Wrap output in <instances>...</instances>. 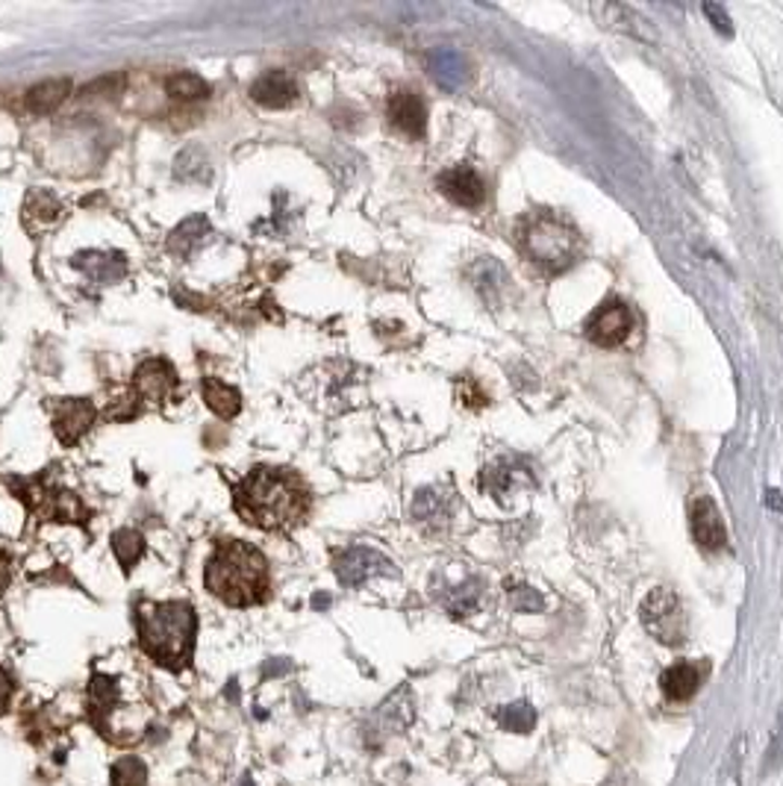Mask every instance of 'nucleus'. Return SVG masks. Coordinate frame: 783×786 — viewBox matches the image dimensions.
Returning <instances> with one entry per match:
<instances>
[{
    "label": "nucleus",
    "instance_id": "obj_5",
    "mask_svg": "<svg viewBox=\"0 0 783 786\" xmlns=\"http://www.w3.org/2000/svg\"><path fill=\"white\" fill-rule=\"evenodd\" d=\"M642 624L663 645H680V642L686 640V616H683L680 598L666 587H659L645 598V604H642Z\"/></svg>",
    "mask_w": 783,
    "mask_h": 786
},
{
    "label": "nucleus",
    "instance_id": "obj_10",
    "mask_svg": "<svg viewBox=\"0 0 783 786\" xmlns=\"http://www.w3.org/2000/svg\"><path fill=\"white\" fill-rule=\"evenodd\" d=\"M690 525L692 537L698 542V549L704 551H721L728 545V533H724V521L719 516V507L713 504L710 498H695L690 510Z\"/></svg>",
    "mask_w": 783,
    "mask_h": 786
},
{
    "label": "nucleus",
    "instance_id": "obj_7",
    "mask_svg": "<svg viewBox=\"0 0 783 786\" xmlns=\"http://www.w3.org/2000/svg\"><path fill=\"white\" fill-rule=\"evenodd\" d=\"M94 425V407L86 398L53 404V434L65 448H74Z\"/></svg>",
    "mask_w": 783,
    "mask_h": 786
},
{
    "label": "nucleus",
    "instance_id": "obj_30",
    "mask_svg": "<svg viewBox=\"0 0 783 786\" xmlns=\"http://www.w3.org/2000/svg\"><path fill=\"white\" fill-rule=\"evenodd\" d=\"M10 698H12V678L7 674V669H0V713L7 710Z\"/></svg>",
    "mask_w": 783,
    "mask_h": 786
},
{
    "label": "nucleus",
    "instance_id": "obj_23",
    "mask_svg": "<svg viewBox=\"0 0 783 786\" xmlns=\"http://www.w3.org/2000/svg\"><path fill=\"white\" fill-rule=\"evenodd\" d=\"M745 755H748V739L740 734L728 748L724 769H721V786H742V769H745Z\"/></svg>",
    "mask_w": 783,
    "mask_h": 786
},
{
    "label": "nucleus",
    "instance_id": "obj_3",
    "mask_svg": "<svg viewBox=\"0 0 783 786\" xmlns=\"http://www.w3.org/2000/svg\"><path fill=\"white\" fill-rule=\"evenodd\" d=\"M139 642L159 666L180 669L195 645V610L185 601H163L139 607Z\"/></svg>",
    "mask_w": 783,
    "mask_h": 786
},
{
    "label": "nucleus",
    "instance_id": "obj_16",
    "mask_svg": "<svg viewBox=\"0 0 783 786\" xmlns=\"http://www.w3.org/2000/svg\"><path fill=\"white\" fill-rule=\"evenodd\" d=\"M415 719V698H412L410 686H401L377 707L374 722L381 727L383 734H401L407 731Z\"/></svg>",
    "mask_w": 783,
    "mask_h": 786
},
{
    "label": "nucleus",
    "instance_id": "obj_29",
    "mask_svg": "<svg viewBox=\"0 0 783 786\" xmlns=\"http://www.w3.org/2000/svg\"><path fill=\"white\" fill-rule=\"evenodd\" d=\"M513 601H515V607H525V610H539V607H542V598H536L534 592L527 590V587L525 590H515Z\"/></svg>",
    "mask_w": 783,
    "mask_h": 786
},
{
    "label": "nucleus",
    "instance_id": "obj_22",
    "mask_svg": "<svg viewBox=\"0 0 783 786\" xmlns=\"http://www.w3.org/2000/svg\"><path fill=\"white\" fill-rule=\"evenodd\" d=\"M168 94L177 98V101H204L209 98V83H206L204 77H197L192 72H180V74H171L168 77V83H165Z\"/></svg>",
    "mask_w": 783,
    "mask_h": 786
},
{
    "label": "nucleus",
    "instance_id": "obj_14",
    "mask_svg": "<svg viewBox=\"0 0 783 786\" xmlns=\"http://www.w3.org/2000/svg\"><path fill=\"white\" fill-rule=\"evenodd\" d=\"M72 266L80 269L98 286H110V283H118V280L127 278V259H124V254H115V250H80L72 259Z\"/></svg>",
    "mask_w": 783,
    "mask_h": 786
},
{
    "label": "nucleus",
    "instance_id": "obj_21",
    "mask_svg": "<svg viewBox=\"0 0 783 786\" xmlns=\"http://www.w3.org/2000/svg\"><path fill=\"white\" fill-rule=\"evenodd\" d=\"M113 551L124 571H130L142 559L144 554V537L133 528H121L113 533Z\"/></svg>",
    "mask_w": 783,
    "mask_h": 786
},
{
    "label": "nucleus",
    "instance_id": "obj_9",
    "mask_svg": "<svg viewBox=\"0 0 783 786\" xmlns=\"http://www.w3.org/2000/svg\"><path fill=\"white\" fill-rule=\"evenodd\" d=\"M136 392L142 395L144 401H154V404H163L168 401L177 389V372L175 365L168 360H144L139 369H136Z\"/></svg>",
    "mask_w": 783,
    "mask_h": 786
},
{
    "label": "nucleus",
    "instance_id": "obj_1",
    "mask_svg": "<svg viewBox=\"0 0 783 786\" xmlns=\"http://www.w3.org/2000/svg\"><path fill=\"white\" fill-rule=\"evenodd\" d=\"M233 507L251 528L292 530L307 521L309 489L288 468H251L233 489Z\"/></svg>",
    "mask_w": 783,
    "mask_h": 786
},
{
    "label": "nucleus",
    "instance_id": "obj_26",
    "mask_svg": "<svg viewBox=\"0 0 783 786\" xmlns=\"http://www.w3.org/2000/svg\"><path fill=\"white\" fill-rule=\"evenodd\" d=\"M412 516L419 521H445V501L433 489H424L412 504Z\"/></svg>",
    "mask_w": 783,
    "mask_h": 786
},
{
    "label": "nucleus",
    "instance_id": "obj_6",
    "mask_svg": "<svg viewBox=\"0 0 783 786\" xmlns=\"http://www.w3.org/2000/svg\"><path fill=\"white\" fill-rule=\"evenodd\" d=\"M633 331V310L625 300H604L587 319V339L601 348H616Z\"/></svg>",
    "mask_w": 783,
    "mask_h": 786
},
{
    "label": "nucleus",
    "instance_id": "obj_18",
    "mask_svg": "<svg viewBox=\"0 0 783 786\" xmlns=\"http://www.w3.org/2000/svg\"><path fill=\"white\" fill-rule=\"evenodd\" d=\"M68 92H72V83H68V80H48V83L33 86L30 92H27V98H24V106L36 115L53 113V109L68 98Z\"/></svg>",
    "mask_w": 783,
    "mask_h": 786
},
{
    "label": "nucleus",
    "instance_id": "obj_15",
    "mask_svg": "<svg viewBox=\"0 0 783 786\" xmlns=\"http://www.w3.org/2000/svg\"><path fill=\"white\" fill-rule=\"evenodd\" d=\"M389 118L392 125L410 139H422L427 130V109L424 101L415 92H395L389 98Z\"/></svg>",
    "mask_w": 783,
    "mask_h": 786
},
{
    "label": "nucleus",
    "instance_id": "obj_27",
    "mask_svg": "<svg viewBox=\"0 0 783 786\" xmlns=\"http://www.w3.org/2000/svg\"><path fill=\"white\" fill-rule=\"evenodd\" d=\"M197 154H201V151H185V154H180V159H177V177H180V180H189V183L209 180V163H206V159H197L195 163Z\"/></svg>",
    "mask_w": 783,
    "mask_h": 786
},
{
    "label": "nucleus",
    "instance_id": "obj_24",
    "mask_svg": "<svg viewBox=\"0 0 783 786\" xmlns=\"http://www.w3.org/2000/svg\"><path fill=\"white\" fill-rule=\"evenodd\" d=\"M147 784V765L139 757H121L113 765V786H144Z\"/></svg>",
    "mask_w": 783,
    "mask_h": 786
},
{
    "label": "nucleus",
    "instance_id": "obj_17",
    "mask_svg": "<svg viewBox=\"0 0 783 786\" xmlns=\"http://www.w3.org/2000/svg\"><path fill=\"white\" fill-rule=\"evenodd\" d=\"M204 401L206 407L218 415V418H233L242 410V395L233 386H227L218 377H204Z\"/></svg>",
    "mask_w": 783,
    "mask_h": 786
},
{
    "label": "nucleus",
    "instance_id": "obj_2",
    "mask_svg": "<svg viewBox=\"0 0 783 786\" xmlns=\"http://www.w3.org/2000/svg\"><path fill=\"white\" fill-rule=\"evenodd\" d=\"M206 590L230 607H251L266 598L268 563L262 551L242 539H221L206 563Z\"/></svg>",
    "mask_w": 783,
    "mask_h": 786
},
{
    "label": "nucleus",
    "instance_id": "obj_13",
    "mask_svg": "<svg viewBox=\"0 0 783 786\" xmlns=\"http://www.w3.org/2000/svg\"><path fill=\"white\" fill-rule=\"evenodd\" d=\"M704 678H707V666L704 662L678 660L659 674V690H663V695L669 701H690L692 695L701 690Z\"/></svg>",
    "mask_w": 783,
    "mask_h": 786
},
{
    "label": "nucleus",
    "instance_id": "obj_28",
    "mask_svg": "<svg viewBox=\"0 0 783 786\" xmlns=\"http://www.w3.org/2000/svg\"><path fill=\"white\" fill-rule=\"evenodd\" d=\"M89 695H92V704L98 710H110L113 701L118 698V683L106 674H94L92 683H89Z\"/></svg>",
    "mask_w": 783,
    "mask_h": 786
},
{
    "label": "nucleus",
    "instance_id": "obj_4",
    "mask_svg": "<svg viewBox=\"0 0 783 786\" xmlns=\"http://www.w3.org/2000/svg\"><path fill=\"white\" fill-rule=\"evenodd\" d=\"M515 236L522 254L545 274H560L577 262V250H580L577 230L556 212H530L518 221Z\"/></svg>",
    "mask_w": 783,
    "mask_h": 786
},
{
    "label": "nucleus",
    "instance_id": "obj_25",
    "mask_svg": "<svg viewBox=\"0 0 783 786\" xmlns=\"http://www.w3.org/2000/svg\"><path fill=\"white\" fill-rule=\"evenodd\" d=\"M24 209H27V216L30 218H39V221H53V218L60 216V201L51 195V192H44V189H36V192H30V197H27V204H24Z\"/></svg>",
    "mask_w": 783,
    "mask_h": 786
},
{
    "label": "nucleus",
    "instance_id": "obj_31",
    "mask_svg": "<svg viewBox=\"0 0 783 786\" xmlns=\"http://www.w3.org/2000/svg\"><path fill=\"white\" fill-rule=\"evenodd\" d=\"M10 580H12V563L10 557H7V551H0V595L7 592Z\"/></svg>",
    "mask_w": 783,
    "mask_h": 786
},
{
    "label": "nucleus",
    "instance_id": "obj_11",
    "mask_svg": "<svg viewBox=\"0 0 783 786\" xmlns=\"http://www.w3.org/2000/svg\"><path fill=\"white\" fill-rule=\"evenodd\" d=\"M439 189H442L445 197H451L453 204H460V207H480L486 201V189H484V180L480 175L468 166H453L448 171L439 175Z\"/></svg>",
    "mask_w": 783,
    "mask_h": 786
},
{
    "label": "nucleus",
    "instance_id": "obj_19",
    "mask_svg": "<svg viewBox=\"0 0 783 786\" xmlns=\"http://www.w3.org/2000/svg\"><path fill=\"white\" fill-rule=\"evenodd\" d=\"M209 233H213V228H209V218L192 216L189 221H183L175 233H171V239H168V248L175 250V254H180V257H189L197 245H204V239L209 236Z\"/></svg>",
    "mask_w": 783,
    "mask_h": 786
},
{
    "label": "nucleus",
    "instance_id": "obj_12",
    "mask_svg": "<svg viewBox=\"0 0 783 786\" xmlns=\"http://www.w3.org/2000/svg\"><path fill=\"white\" fill-rule=\"evenodd\" d=\"M251 98L259 106H268V109H286V106L298 101V83H295V77L288 72L271 68V72L259 74L257 80H254Z\"/></svg>",
    "mask_w": 783,
    "mask_h": 786
},
{
    "label": "nucleus",
    "instance_id": "obj_8",
    "mask_svg": "<svg viewBox=\"0 0 783 786\" xmlns=\"http://www.w3.org/2000/svg\"><path fill=\"white\" fill-rule=\"evenodd\" d=\"M333 569H336V578L345 583V587H360L365 583L369 578L374 575H383V571H392L389 569V559L377 554L374 549H365V545H354V549L342 551L336 563H333Z\"/></svg>",
    "mask_w": 783,
    "mask_h": 786
},
{
    "label": "nucleus",
    "instance_id": "obj_20",
    "mask_svg": "<svg viewBox=\"0 0 783 786\" xmlns=\"http://www.w3.org/2000/svg\"><path fill=\"white\" fill-rule=\"evenodd\" d=\"M495 719H498V724H501L504 731H510V734L525 736L536 727V710L527 701L506 704L501 710H495Z\"/></svg>",
    "mask_w": 783,
    "mask_h": 786
},
{
    "label": "nucleus",
    "instance_id": "obj_32",
    "mask_svg": "<svg viewBox=\"0 0 783 786\" xmlns=\"http://www.w3.org/2000/svg\"><path fill=\"white\" fill-rule=\"evenodd\" d=\"M242 786H251V781H247V777H245V781H242Z\"/></svg>",
    "mask_w": 783,
    "mask_h": 786
}]
</instances>
